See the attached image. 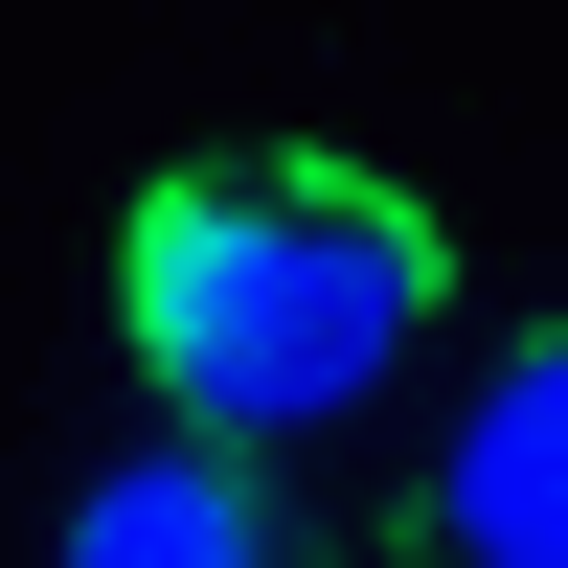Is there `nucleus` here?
Returning a JSON list of instances; mask_svg holds the SVG:
<instances>
[{
    "mask_svg": "<svg viewBox=\"0 0 568 568\" xmlns=\"http://www.w3.org/2000/svg\"><path fill=\"white\" fill-rule=\"evenodd\" d=\"M433 318H455V251H433V205L364 182V160H182L160 205L114 227V342L160 364V409L227 433V455L342 433Z\"/></svg>",
    "mask_w": 568,
    "mask_h": 568,
    "instance_id": "1",
    "label": "nucleus"
},
{
    "mask_svg": "<svg viewBox=\"0 0 568 568\" xmlns=\"http://www.w3.org/2000/svg\"><path fill=\"white\" fill-rule=\"evenodd\" d=\"M409 546H455V568H568V318L500 364L478 409H455V455H433V500H409Z\"/></svg>",
    "mask_w": 568,
    "mask_h": 568,
    "instance_id": "2",
    "label": "nucleus"
},
{
    "mask_svg": "<svg viewBox=\"0 0 568 568\" xmlns=\"http://www.w3.org/2000/svg\"><path fill=\"white\" fill-rule=\"evenodd\" d=\"M69 546H91V568H251V546H296V500H251V478H227V433H205V455L91 478V500H69Z\"/></svg>",
    "mask_w": 568,
    "mask_h": 568,
    "instance_id": "3",
    "label": "nucleus"
}]
</instances>
